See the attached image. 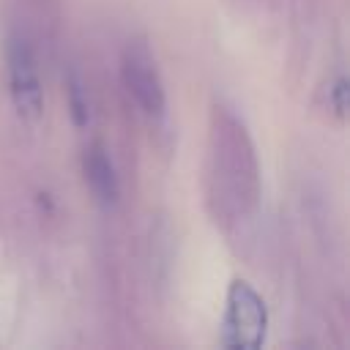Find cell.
Masks as SVG:
<instances>
[{
	"mask_svg": "<svg viewBox=\"0 0 350 350\" xmlns=\"http://www.w3.org/2000/svg\"><path fill=\"white\" fill-rule=\"evenodd\" d=\"M241 8L246 11H257V14H265V11H273L282 5V0H235Z\"/></svg>",
	"mask_w": 350,
	"mask_h": 350,
	"instance_id": "8",
	"label": "cell"
},
{
	"mask_svg": "<svg viewBox=\"0 0 350 350\" xmlns=\"http://www.w3.org/2000/svg\"><path fill=\"white\" fill-rule=\"evenodd\" d=\"M320 109L325 112L328 120H336V123L345 120V112H347V77H345V71H336L328 79V85L320 90Z\"/></svg>",
	"mask_w": 350,
	"mask_h": 350,
	"instance_id": "7",
	"label": "cell"
},
{
	"mask_svg": "<svg viewBox=\"0 0 350 350\" xmlns=\"http://www.w3.org/2000/svg\"><path fill=\"white\" fill-rule=\"evenodd\" d=\"M268 334V306L246 279H232L219 320V345L227 350H257Z\"/></svg>",
	"mask_w": 350,
	"mask_h": 350,
	"instance_id": "2",
	"label": "cell"
},
{
	"mask_svg": "<svg viewBox=\"0 0 350 350\" xmlns=\"http://www.w3.org/2000/svg\"><path fill=\"white\" fill-rule=\"evenodd\" d=\"M63 96H66V109L71 115V123L77 129H88L90 118H93L90 93H88V85H85V77L74 66H68L66 74H63Z\"/></svg>",
	"mask_w": 350,
	"mask_h": 350,
	"instance_id": "6",
	"label": "cell"
},
{
	"mask_svg": "<svg viewBox=\"0 0 350 350\" xmlns=\"http://www.w3.org/2000/svg\"><path fill=\"white\" fill-rule=\"evenodd\" d=\"M79 167H82V180H85L90 197L96 200V205L115 208L120 202V178H118L109 150L101 142H90L82 150Z\"/></svg>",
	"mask_w": 350,
	"mask_h": 350,
	"instance_id": "5",
	"label": "cell"
},
{
	"mask_svg": "<svg viewBox=\"0 0 350 350\" xmlns=\"http://www.w3.org/2000/svg\"><path fill=\"white\" fill-rule=\"evenodd\" d=\"M202 194L211 219L230 235L254 221L262 200L257 145L246 120L224 101H213L208 112Z\"/></svg>",
	"mask_w": 350,
	"mask_h": 350,
	"instance_id": "1",
	"label": "cell"
},
{
	"mask_svg": "<svg viewBox=\"0 0 350 350\" xmlns=\"http://www.w3.org/2000/svg\"><path fill=\"white\" fill-rule=\"evenodd\" d=\"M5 71H8V93L14 112L22 120L36 123L44 112V88H41L36 49L22 30H14L5 38Z\"/></svg>",
	"mask_w": 350,
	"mask_h": 350,
	"instance_id": "4",
	"label": "cell"
},
{
	"mask_svg": "<svg viewBox=\"0 0 350 350\" xmlns=\"http://www.w3.org/2000/svg\"><path fill=\"white\" fill-rule=\"evenodd\" d=\"M120 82L126 96L148 118H161L167 112V88L159 60L145 36L126 38L120 49Z\"/></svg>",
	"mask_w": 350,
	"mask_h": 350,
	"instance_id": "3",
	"label": "cell"
}]
</instances>
